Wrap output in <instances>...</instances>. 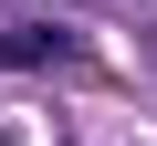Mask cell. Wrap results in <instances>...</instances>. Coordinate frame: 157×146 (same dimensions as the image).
I'll return each instance as SVG.
<instances>
[{"label":"cell","instance_id":"1","mask_svg":"<svg viewBox=\"0 0 157 146\" xmlns=\"http://www.w3.org/2000/svg\"><path fill=\"white\" fill-rule=\"evenodd\" d=\"M11 63H84V31H52V21H0V73Z\"/></svg>","mask_w":157,"mask_h":146}]
</instances>
